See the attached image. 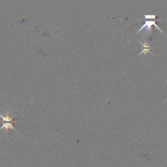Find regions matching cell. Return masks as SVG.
Listing matches in <instances>:
<instances>
[{
    "mask_svg": "<svg viewBox=\"0 0 167 167\" xmlns=\"http://www.w3.org/2000/svg\"><path fill=\"white\" fill-rule=\"evenodd\" d=\"M153 25L155 26V27L157 28L159 30V31H160L161 33H164V32H162V30H161V28H159V26L156 24V21H155V20H149V21L146 20L145 23H144V24L142 26V27L138 30V32H136V33H138L139 32H141L142 29H145V32H144V35H151V33H152V32H151V30H152V28H151V26H152Z\"/></svg>",
    "mask_w": 167,
    "mask_h": 167,
    "instance_id": "1",
    "label": "cell"
},
{
    "mask_svg": "<svg viewBox=\"0 0 167 167\" xmlns=\"http://www.w3.org/2000/svg\"><path fill=\"white\" fill-rule=\"evenodd\" d=\"M138 41L139 43L142 45V47H143L142 51L139 53V56H140V55H141V54H147V52H149V53H150V54H151L152 55H153V54H152V53H151V47H150V45L147 43L146 40L144 41V43H141V42H140L139 40H138Z\"/></svg>",
    "mask_w": 167,
    "mask_h": 167,
    "instance_id": "2",
    "label": "cell"
},
{
    "mask_svg": "<svg viewBox=\"0 0 167 167\" xmlns=\"http://www.w3.org/2000/svg\"><path fill=\"white\" fill-rule=\"evenodd\" d=\"M144 17L145 18V19H151V20H164L165 18H157L156 15H153V14H145V15H143Z\"/></svg>",
    "mask_w": 167,
    "mask_h": 167,
    "instance_id": "3",
    "label": "cell"
},
{
    "mask_svg": "<svg viewBox=\"0 0 167 167\" xmlns=\"http://www.w3.org/2000/svg\"><path fill=\"white\" fill-rule=\"evenodd\" d=\"M165 81H166V82L167 83V80H165ZM166 100H167V97H166V99H165V101H166Z\"/></svg>",
    "mask_w": 167,
    "mask_h": 167,
    "instance_id": "4",
    "label": "cell"
}]
</instances>
